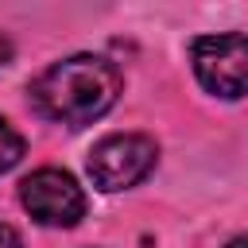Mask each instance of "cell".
Returning a JSON list of instances; mask_svg holds the SVG:
<instances>
[{"instance_id": "1", "label": "cell", "mask_w": 248, "mask_h": 248, "mask_svg": "<svg viewBox=\"0 0 248 248\" xmlns=\"http://www.w3.org/2000/svg\"><path fill=\"white\" fill-rule=\"evenodd\" d=\"M120 97V70L97 54H74L43 70L31 85V101L43 116L81 128L105 116Z\"/></svg>"}, {"instance_id": "2", "label": "cell", "mask_w": 248, "mask_h": 248, "mask_svg": "<svg viewBox=\"0 0 248 248\" xmlns=\"http://www.w3.org/2000/svg\"><path fill=\"white\" fill-rule=\"evenodd\" d=\"M155 140L151 136H140V132H120V136H105L89 159H85V170L93 178L97 190L105 194H116V190H128L136 182H143L155 167Z\"/></svg>"}, {"instance_id": "3", "label": "cell", "mask_w": 248, "mask_h": 248, "mask_svg": "<svg viewBox=\"0 0 248 248\" xmlns=\"http://www.w3.org/2000/svg\"><path fill=\"white\" fill-rule=\"evenodd\" d=\"M190 58L213 97H248V35H202L190 43Z\"/></svg>"}, {"instance_id": "4", "label": "cell", "mask_w": 248, "mask_h": 248, "mask_svg": "<svg viewBox=\"0 0 248 248\" xmlns=\"http://www.w3.org/2000/svg\"><path fill=\"white\" fill-rule=\"evenodd\" d=\"M19 202L23 209L50 229H74L85 217V194L74 182V174L58 167H43L19 182Z\"/></svg>"}, {"instance_id": "5", "label": "cell", "mask_w": 248, "mask_h": 248, "mask_svg": "<svg viewBox=\"0 0 248 248\" xmlns=\"http://www.w3.org/2000/svg\"><path fill=\"white\" fill-rule=\"evenodd\" d=\"M23 151H27V143H23V136L0 116V174H8L19 159H23Z\"/></svg>"}, {"instance_id": "6", "label": "cell", "mask_w": 248, "mask_h": 248, "mask_svg": "<svg viewBox=\"0 0 248 248\" xmlns=\"http://www.w3.org/2000/svg\"><path fill=\"white\" fill-rule=\"evenodd\" d=\"M0 248H23V240L12 225H0Z\"/></svg>"}, {"instance_id": "7", "label": "cell", "mask_w": 248, "mask_h": 248, "mask_svg": "<svg viewBox=\"0 0 248 248\" xmlns=\"http://www.w3.org/2000/svg\"><path fill=\"white\" fill-rule=\"evenodd\" d=\"M8 58H12V46H8V39H4V35H0V66H4V62H8Z\"/></svg>"}, {"instance_id": "8", "label": "cell", "mask_w": 248, "mask_h": 248, "mask_svg": "<svg viewBox=\"0 0 248 248\" xmlns=\"http://www.w3.org/2000/svg\"><path fill=\"white\" fill-rule=\"evenodd\" d=\"M225 248H248V236H236V240H229Z\"/></svg>"}]
</instances>
